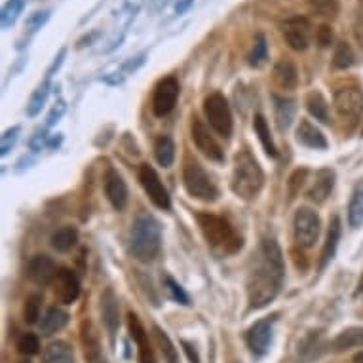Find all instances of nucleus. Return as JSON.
Returning a JSON list of instances; mask_svg holds the SVG:
<instances>
[{
  "mask_svg": "<svg viewBox=\"0 0 363 363\" xmlns=\"http://www.w3.org/2000/svg\"><path fill=\"white\" fill-rule=\"evenodd\" d=\"M286 278L284 253L276 240H262L253 267L247 276V301L253 310H261L272 303Z\"/></svg>",
  "mask_w": 363,
  "mask_h": 363,
  "instance_id": "nucleus-1",
  "label": "nucleus"
},
{
  "mask_svg": "<svg viewBox=\"0 0 363 363\" xmlns=\"http://www.w3.org/2000/svg\"><path fill=\"white\" fill-rule=\"evenodd\" d=\"M162 228L150 213H139L130 230V253L139 262H152L160 255Z\"/></svg>",
  "mask_w": 363,
  "mask_h": 363,
  "instance_id": "nucleus-2",
  "label": "nucleus"
},
{
  "mask_svg": "<svg viewBox=\"0 0 363 363\" xmlns=\"http://www.w3.org/2000/svg\"><path fill=\"white\" fill-rule=\"evenodd\" d=\"M230 186H233L234 194L245 202H251L261 194L262 186H264V172L250 150H240L238 155L234 156Z\"/></svg>",
  "mask_w": 363,
  "mask_h": 363,
  "instance_id": "nucleus-3",
  "label": "nucleus"
},
{
  "mask_svg": "<svg viewBox=\"0 0 363 363\" xmlns=\"http://www.w3.org/2000/svg\"><path fill=\"white\" fill-rule=\"evenodd\" d=\"M196 220L203 238L208 240L211 247L220 250L223 253H228V255L242 250L244 242L238 234L234 233V228L226 219H223L219 215L209 213V211H200V213H196Z\"/></svg>",
  "mask_w": 363,
  "mask_h": 363,
  "instance_id": "nucleus-4",
  "label": "nucleus"
},
{
  "mask_svg": "<svg viewBox=\"0 0 363 363\" xmlns=\"http://www.w3.org/2000/svg\"><path fill=\"white\" fill-rule=\"evenodd\" d=\"M183 186L189 192V196H192L194 200H200V202L211 203L219 198L217 185L211 181V177L203 169L202 164L192 160V158H189L185 162V166H183Z\"/></svg>",
  "mask_w": 363,
  "mask_h": 363,
  "instance_id": "nucleus-5",
  "label": "nucleus"
},
{
  "mask_svg": "<svg viewBox=\"0 0 363 363\" xmlns=\"http://www.w3.org/2000/svg\"><path fill=\"white\" fill-rule=\"evenodd\" d=\"M203 114L217 135L223 139H230L234 128L233 111L223 94H211L203 99Z\"/></svg>",
  "mask_w": 363,
  "mask_h": 363,
  "instance_id": "nucleus-6",
  "label": "nucleus"
},
{
  "mask_svg": "<svg viewBox=\"0 0 363 363\" xmlns=\"http://www.w3.org/2000/svg\"><path fill=\"white\" fill-rule=\"evenodd\" d=\"M333 108L348 128H356L363 116V91L356 86L340 88L335 91Z\"/></svg>",
  "mask_w": 363,
  "mask_h": 363,
  "instance_id": "nucleus-7",
  "label": "nucleus"
},
{
  "mask_svg": "<svg viewBox=\"0 0 363 363\" xmlns=\"http://www.w3.org/2000/svg\"><path fill=\"white\" fill-rule=\"evenodd\" d=\"M320 230H322V220L314 209L301 208L295 213L293 233H295V242L301 247H312L320 238Z\"/></svg>",
  "mask_w": 363,
  "mask_h": 363,
  "instance_id": "nucleus-8",
  "label": "nucleus"
},
{
  "mask_svg": "<svg viewBox=\"0 0 363 363\" xmlns=\"http://www.w3.org/2000/svg\"><path fill=\"white\" fill-rule=\"evenodd\" d=\"M139 183L147 192V196L150 198V202L155 203L156 208L169 211L172 209V198L167 194V189L162 183L160 175L156 173V169L149 164H143L139 167Z\"/></svg>",
  "mask_w": 363,
  "mask_h": 363,
  "instance_id": "nucleus-9",
  "label": "nucleus"
},
{
  "mask_svg": "<svg viewBox=\"0 0 363 363\" xmlns=\"http://www.w3.org/2000/svg\"><path fill=\"white\" fill-rule=\"evenodd\" d=\"M179 94H181V88H179L177 78H162L160 82L156 84L155 96H152V113H155L158 118L167 116V114L175 108V105H177Z\"/></svg>",
  "mask_w": 363,
  "mask_h": 363,
  "instance_id": "nucleus-10",
  "label": "nucleus"
},
{
  "mask_svg": "<svg viewBox=\"0 0 363 363\" xmlns=\"http://www.w3.org/2000/svg\"><path fill=\"white\" fill-rule=\"evenodd\" d=\"M281 35L286 38L287 46L295 52H304L308 48L310 36H312V23L308 18L293 16L281 23Z\"/></svg>",
  "mask_w": 363,
  "mask_h": 363,
  "instance_id": "nucleus-11",
  "label": "nucleus"
},
{
  "mask_svg": "<svg viewBox=\"0 0 363 363\" xmlns=\"http://www.w3.org/2000/svg\"><path fill=\"white\" fill-rule=\"evenodd\" d=\"M191 138L194 141V145L198 147V150L202 152L206 158L213 162H225V152L220 149V145L215 141V138L211 135V131L202 120L198 116H192L191 122Z\"/></svg>",
  "mask_w": 363,
  "mask_h": 363,
  "instance_id": "nucleus-12",
  "label": "nucleus"
},
{
  "mask_svg": "<svg viewBox=\"0 0 363 363\" xmlns=\"http://www.w3.org/2000/svg\"><path fill=\"white\" fill-rule=\"evenodd\" d=\"M276 315H268L255 322L247 329L245 333V342L250 346V350L255 356H264L268 352V346L272 342V331H274Z\"/></svg>",
  "mask_w": 363,
  "mask_h": 363,
  "instance_id": "nucleus-13",
  "label": "nucleus"
},
{
  "mask_svg": "<svg viewBox=\"0 0 363 363\" xmlns=\"http://www.w3.org/2000/svg\"><path fill=\"white\" fill-rule=\"evenodd\" d=\"M52 286H54V297L57 303L72 304L80 297V280L71 268H60Z\"/></svg>",
  "mask_w": 363,
  "mask_h": 363,
  "instance_id": "nucleus-14",
  "label": "nucleus"
},
{
  "mask_svg": "<svg viewBox=\"0 0 363 363\" xmlns=\"http://www.w3.org/2000/svg\"><path fill=\"white\" fill-rule=\"evenodd\" d=\"M103 186H105V194H107V200L111 202L116 211H124L125 206H128V185L122 179L116 169H107L105 177H103Z\"/></svg>",
  "mask_w": 363,
  "mask_h": 363,
  "instance_id": "nucleus-15",
  "label": "nucleus"
},
{
  "mask_svg": "<svg viewBox=\"0 0 363 363\" xmlns=\"http://www.w3.org/2000/svg\"><path fill=\"white\" fill-rule=\"evenodd\" d=\"M128 329H130V337L138 345L139 363H156V356L152 346H150L149 333L145 331L143 323L138 318V314H133V312L128 314Z\"/></svg>",
  "mask_w": 363,
  "mask_h": 363,
  "instance_id": "nucleus-16",
  "label": "nucleus"
},
{
  "mask_svg": "<svg viewBox=\"0 0 363 363\" xmlns=\"http://www.w3.org/2000/svg\"><path fill=\"white\" fill-rule=\"evenodd\" d=\"M57 270L60 268L55 267L52 257L35 255L27 264V278L36 286H50V284H54Z\"/></svg>",
  "mask_w": 363,
  "mask_h": 363,
  "instance_id": "nucleus-17",
  "label": "nucleus"
},
{
  "mask_svg": "<svg viewBox=\"0 0 363 363\" xmlns=\"http://www.w3.org/2000/svg\"><path fill=\"white\" fill-rule=\"evenodd\" d=\"M80 340H82L84 357L88 363H107L101 350V340L99 333L89 320H84L80 325Z\"/></svg>",
  "mask_w": 363,
  "mask_h": 363,
  "instance_id": "nucleus-18",
  "label": "nucleus"
},
{
  "mask_svg": "<svg viewBox=\"0 0 363 363\" xmlns=\"http://www.w3.org/2000/svg\"><path fill=\"white\" fill-rule=\"evenodd\" d=\"M101 314H103V323L107 328L111 339L116 337V331L120 328V304L116 293L108 287L101 295Z\"/></svg>",
  "mask_w": 363,
  "mask_h": 363,
  "instance_id": "nucleus-19",
  "label": "nucleus"
},
{
  "mask_svg": "<svg viewBox=\"0 0 363 363\" xmlns=\"http://www.w3.org/2000/svg\"><path fill=\"white\" fill-rule=\"evenodd\" d=\"M335 186V172L333 169H329V167H323L320 172L315 173V181L314 185L310 186L308 192H306V196H308L310 202L314 203H323L331 196V192H333Z\"/></svg>",
  "mask_w": 363,
  "mask_h": 363,
  "instance_id": "nucleus-20",
  "label": "nucleus"
},
{
  "mask_svg": "<svg viewBox=\"0 0 363 363\" xmlns=\"http://www.w3.org/2000/svg\"><path fill=\"white\" fill-rule=\"evenodd\" d=\"M297 141L308 149L325 150L328 149V139L320 128H315L310 120H301L297 125Z\"/></svg>",
  "mask_w": 363,
  "mask_h": 363,
  "instance_id": "nucleus-21",
  "label": "nucleus"
},
{
  "mask_svg": "<svg viewBox=\"0 0 363 363\" xmlns=\"http://www.w3.org/2000/svg\"><path fill=\"white\" fill-rule=\"evenodd\" d=\"M272 78H274V84L280 89H295L298 84V71L297 65L289 60H281L274 65V71H272Z\"/></svg>",
  "mask_w": 363,
  "mask_h": 363,
  "instance_id": "nucleus-22",
  "label": "nucleus"
},
{
  "mask_svg": "<svg viewBox=\"0 0 363 363\" xmlns=\"http://www.w3.org/2000/svg\"><path fill=\"white\" fill-rule=\"evenodd\" d=\"M340 233H342V226H340L339 217H333L331 223H329L328 236H325V244H323L322 250V259H320V270L328 267L329 262L333 261L335 253H337V247H339Z\"/></svg>",
  "mask_w": 363,
  "mask_h": 363,
  "instance_id": "nucleus-23",
  "label": "nucleus"
},
{
  "mask_svg": "<svg viewBox=\"0 0 363 363\" xmlns=\"http://www.w3.org/2000/svg\"><path fill=\"white\" fill-rule=\"evenodd\" d=\"M274 99V116H276V125L278 130L286 131L289 125H291L293 118H295V113H297V105L293 101L291 97H284L274 94L272 96Z\"/></svg>",
  "mask_w": 363,
  "mask_h": 363,
  "instance_id": "nucleus-24",
  "label": "nucleus"
},
{
  "mask_svg": "<svg viewBox=\"0 0 363 363\" xmlns=\"http://www.w3.org/2000/svg\"><path fill=\"white\" fill-rule=\"evenodd\" d=\"M67 323H69V314H67L65 310L57 308V306H52V308H48L46 315L42 318L40 331L42 335L50 337V335L61 331V329L65 328Z\"/></svg>",
  "mask_w": 363,
  "mask_h": 363,
  "instance_id": "nucleus-25",
  "label": "nucleus"
},
{
  "mask_svg": "<svg viewBox=\"0 0 363 363\" xmlns=\"http://www.w3.org/2000/svg\"><path fill=\"white\" fill-rule=\"evenodd\" d=\"M42 363H74L72 348L67 345V342H63V340L52 342V345L46 346V350H44Z\"/></svg>",
  "mask_w": 363,
  "mask_h": 363,
  "instance_id": "nucleus-26",
  "label": "nucleus"
},
{
  "mask_svg": "<svg viewBox=\"0 0 363 363\" xmlns=\"http://www.w3.org/2000/svg\"><path fill=\"white\" fill-rule=\"evenodd\" d=\"M52 247L60 253H67L71 251L78 242V230L74 226H61L52 234Z\"/></svg>",
  "mask_w": 363,
  "mask_h": 363,
  "instance_id": "nucleus-27",
  "label": "nucleus"
},
{
  "mask_svg": "<svg viewBox=\"0 0 363 363\" xmlns=\"http://www.w3.org/2000/svg\"><path fill=\"white\" fill-rule=\"evenodd\" d=\"M253 130H255L257 138L261 141L264 152H267L270 158H276V156H278V149H276L274 139L270 135V128H268L267 118H264L262 114H255V118H253Z\"/></svg>",
  "mask_w": 363,
  "mask_h": 363,
  "instance_id": "nucleus-28",
  "label": "nucleus"
},
{
  "mask_svg": "<svg viewBox=\"0 0 363 363\" xmlns=\"http://www.w3.org/2000/svg\"><path fill=\"white\" fill-rule=\"evenodd\" d=\"M155 156L156 162L162 167H172L173 162H175V143H173V139L167 138V135H160L156 139Z\"/></svg>",
  "mask_w": 363,
  "mask_h": 363,
  "instance_id": "nucleus-29",
  "label": "nucleus"
},
{
  "mask_svg": "<svg viewBox=\"0 0 363 363\" xmlns=\"http://www.w3.org/2000/svg\"><path fill=\"white\" fill-rule=\"evenodd\" d=\"M348 223L352 228H359L363 225V181L357 183L352 192L350 206H348Z\"/></svg>",
  "mask_w": 363,
  "mask_h": 363,
  "instance_id": "nucleus-30",
  "label": "nucleus"
},
{
  "mask_svg": "<svg viewBox=\"0 0 363 363\" xmlns=\"http://www.w3.org/2000/svg\"><path fill=\"white\" fill-rule=\"evenodd\" d=\"M356 346H363V328H352L346 329L333 340L335 352H345Z\"/></svg>",
  "mask_w": 363,
  "mask_h": 363,
  "instance_id": "nucleus-31",
  "label": "nucleus"
},
{
  "mask_svg": "<svg viewBox=\"0 0 363 363\" xmlns=\"http://www.w3.org/2000/svg\"><path fill=\"white\" fill-rule=\"evenodd\" d=\"M306 108L315 120H320L323 124H329V105L320 91H312V94L306 96Z\"/></svg>",
  "mask_w": 363,
  "mask_h": 363,
  "instance_id": "nucleus-32",
  "label": "nucleus"
},
{
  "mask_svg": "<svg viewBox=\"0 0 363 363\" xmlns=\"http://www.w3.org/2000/svg\"><path fill=\"white\" fill-rule=\"evenodd\" d=\"M50 78L52 77L44 78V82H42L40 86L35 89V94L30 96V101H29V105H27V114H29V116H36V114L42 111V107L46 105V101H48L50 89H52V82H50Z\"/></svg>",
  "mask_w": 363,
  "mask_h": 363,
  "instance_id": "nucleus-33",
  "label": "nucleus"
},
{
  "mask_svg": "<svg viewBox=\"0 0 363 363\" xmlns=\"http://www.w3.org/2000/svg\"><path fill=\"white\" fill-rule=\"evenodd\" d=\"M152 333H155V339H156V345L160 348L162 356L166 359L167 363H179V354H177V348L173 346L172 339L167 337V333L164 329H160L158 325L152 328Z\"/></svg>",
  "mask_w": 363,
  "mask_h": 363,
  "instance_id": "nucleus-34",
  "label": "nucleus"
},
{
  "mask_svg": "<svg viewBox=\"0 0 363 363\" xmlns=\"http://www.w3.org/2000/svg\"><path fill=\"white\" fill-rule=\"evenodd\" d=\"M310 12L320 16V18L333 19L339 16L340 2L339 0H308Z\"/></svg>",
  "mask_w": 363,
  "mask_h": 363,
  "instance_id": "nucleus-35",
  "label": "nucleus"
},
{
  "mask_svg": "<svg viewBox=\"0 0 363 363\" xmlns=\"http://www.w3.org/2000/svg\"><path fill=\"white\" fill-rule=\"evenodd\" d=\"M356 61V55H354V50L348 42H339L335 46V54H333V67L339 69V71H345V69H350Z\"/></svg>",
  "mask_w": 363,
  "mask_h": 363,
  "instance_id": "nucleus-36",
  "label": "nucleus"
},
{
  "mask_svg": "<svg viewBox=\"0 0 363 363\" xmlns=\"http://www.w3.org/2000/svg\"><path fill=\"white\" fill-rule=\"evenodd\" d=\"M25 0H8L4 8H2V27L4 29H10L16 25V21L19 19V16L23 13Z\"/></svg>",
  "mask_w": 363,
  "mask_h": 363,
  "instance_id": "nucleus-37",
  "label": "nucleus"
},
{
  "mask_svg": "<svg viewBox=\"0 0 363 363\" xmlns=\"http://www.w3.org/2000/svg\"><path fill=\"white\" fill-rule=\"evenodd\" d=\"M42 303H44V298H42L40 293H33V295L27 297L23 306L25 322L30 323V325L38 322V318H40V312H42Z\"/></svg>",
  "mask_w": 363,
  "mask_h": 363,
  "instance_id": "nucleus-38",
  "label": "nucleus"
},
{
  "mask_svg": "<svg viewBox=\"0 0 363 363\" xmlns=\"http://www.w3.org/2000/svg\"><path fill=\"white\" fill-rule=\"evenodd\" d=\"M268 60V44H267V38L262 33L255 36V44H253V50H251V55H250V63L253 67H261L264 61Z\"/></svg>",
  "mask_w": 363,
  "mask_h": 363,
  "instance_id": "nucleus-39",
  "label": "nucleus"
},
{
  "mask_svg": "<svg viewBox=\"0 0 363 363\" xmlns=\"http://www.w3.org/2000/svg\"><path fill=\"white\" fill-rule=\"evenodd\" d=\"M50 18H52V10H36V12L30 13L29 18H27V21H25V29H27L29 35H35V33H38L44 25L48 23Z\"/></svg>",
  "mask_w": 363,
  "mask_h": 363,
  "instance_id": "nucleus-40",
  "label": "nucleus"
},
{
  "mask_svg": "<svg viewBox=\"0 0 363 363\" xmlns=\"http://www.w3.org/2000/svg\"><path fill=\"white\" fill-rule=\"evenodd\" d=\"M306 175H308V169L306 167H298L291 173V177L287 181V191H289V200H295L297 194L301 192V186L304 185L306 181Z\"/></svg>",
  "mask_w": 363,
  "mask_h": 363,
  "instance_id": "nucleus-41",
  "label": "nucleus"
},
{
  "mask_svg": "<svg viewBox=\"0 0 363 363\" xmlns=\"http://www.w3.org/2000/svg\"><path fill=\"white\" fill-rule=\"evenodd\" d=\"M18 350L19 354L23 356H35L40 350V342H38V337L33 333L21 335V339L18 340Z\"/></svg>",
  "mask_w": 363,
  "mask_h": 363,
  "instance_id": "nucleus-42",
  "label": "nucleus"
},
{
  "mask_svg": "<svg viewBox=\"0 0 363 363\" xmlns=\"http://www.w3.org/2000/svg\"><path fill=\"white\" fill-rule=\"evenodd\" d=\"M164 281H166L167 293L172 295V298L175 301V303L185 304V306H189V304H191V298H189V295H186L185 289L179 286L177 281L173 280L172 276H166V280H164Z\"/></svg>",
  "mask_w": 363,
  "mask_h": 363,
  "instance_id": "nucleus-43",
  "label": "nucleus"
},
{
  "mask_svg": "<svg viewBox=\"0 0 363 363\" xmlns=\"http://www.w3.org/2000/svg\"><path fill=\"white\" fill-rule=\"evenodd\" d=\"M315 42H318L320 48H329L333 44V30H331L329 25H320L315 29Z\"/></svg>",
  "mask_w": 363,
  "mask_h": 363,
  "instance_id": "nucleus-44",
  "label": "nucleus"
},
{
  "mask_svg": "<svg viewBox=\"0 0 363 363\" xmlns=\"http://www.w3.org/2000/svg\"><path fill=\"white\" fill-rule=\"evenodd\" d=\"M19 131H21L19 125H13L12 130L4 131V135H2V156H6L12 150V147L16 145V141L19 138Z\"/></svg>",
  "mask_w": 363,
  "mask_h": 363,
  "instance_id": "nucleus-45",
  "label": "nucleus"
},
{
  "mask_svg": "<svg viewBox=\"0 0 363 363\" xmlns=\"http://www.w3.org/2000/svg\"><path fill=\"white\" fill-rule=\"evenodd\" d=\"M145 61H147V54H139V55H135V57H131V60H128L124 63V65H122V74H133V72L135 71H139V69H141V67L145 65Z\"/></svg>",
  "mask_w": 363,
  "mask_h": 363,
  "instance_id": "nucleus-46",
  "label": "nucleus"
},
{
  "mask_svg": "<svg viewBox=\"0 0 363 363\" xmlns=\"http://www.w3.org/2000/svg\"><path fill=\"white\" fill-rule=\"evenodd\" d=\"M145 0H124V12L128 13V18L133 19L138 16V12L143 6Z\"/></svg>",
  "mask_w": 363,
  "mask_h": 363,
  "instance_id": "nucleus-47",
  "label": "nucleus"
},
{
  "mask_svg": "<svg viewBox=\"0 0 363 363\" xmlns=\"http://www.w3.org/2000/svg\"><path fill=\"white\" fill-rule=\"evenodd\" d=\"M63 113H65V101H57L55 103V107L52 108V113H50L48 116V128L50 125H54L55 122H60V118L63 116Z\"/></svg>",
  "mask_w": 363,
  "mask_h": 363,
  "instance_id": "nucleus-48",
  "label": "nucleus"
},
{
  "mask_svg": "<svg viewBox=\"0 0 363 363\" xmlns=\"http://www.w3.org/2000/svg\"><path fill=\"white\" fill-rule=\"evenodd\" d=\"M181 346H183V350H185L186 357H189V362L191 363H200V356H198L196 348L191 345V342H186V340H181Z\"/></svg>",
  "mask_w": 363,
  "mask_h": 363,
  "instance_id": "nucleus-49",
  "label": "nucleus"
},
{
  "mask_svg": "<svg viewBox=\"0 0 363 363\" xmlns=\"http://www.w3.org/2000/svg\"><path fill=\"white\" fill-rule=\"evenodd\" d=\"M65 57H67V48H61L60 54L55 55V60H54V63H52V67L48 69V74H46V77H54V72L57 71L61 65H63Z\"/></svg>",
  "mask_w": 363,
  "mask_h": 363,
  "instance_id": "nucleus-50",
  "label": "nucleus"
},
{
  "mask_svg": "<svg viewBox=\"0 0 363 363\" xmlns=\"http://www.w3.org/2000/svg\"><path fill=\"white\" fill-rule=\"evenodd\" d=\"M291 255H293V261H295V267L298 268V270H306L308 268V259H306V255L304 253H301V251L297 250H293L291 251Z\"/></svg>",
  "mask_w": 363,
  "mask_h": 363,
  "instance_id": "nucleus-51",
  "label": "nucleus"
},
{
  "mask_svg": "<svg viewBox=\"0 0 363 363\" xmlns=\"http://www.w3.org/2000/svg\"><path fill=\"white\" fill-rule=\"evenodd\" d=\"M99 36H101V33H99V30H94V33H89V35L82 36V38L78 40L77 48H86V46H91V42L97 40Z\"/></svg>",
  "mask_w": 363,
  "mask_h": 363,
  "instance_id": "nucleus-52",
  "label": "nucleus"
},
{
  "mask_svg": "<svg viewBox=\"0 0 363 363\" xmlns=\"http://www.w3.org/2000/svg\"><path fill=\"white\" fill-rule=\"evenodd\" d=\"M194 6V0H179L177 4H175V13H186L191 8Z\"/></svg>",
  "mask_w": 363,
  "mask_h": 363,
  "instance_id": "nucleus-53",
  "label": "nucleus"
},
{
  "mask_svg": "<svg viewBox=\"0 0 363 363\" xmlns=\"http://www.w3.org/2000/svg\"><path fill=\"white\" fill-rule=\"evenodd\" d=\"M354 363H363V352H359V354L354 356Z\"/></svg>",
  "mask_w": 363,
  "mask_h": 363,
  "instance_id": "nucleus-54",
  "label": "nucleus"
},
{
  "mask_svg": "<svg viewBox=\"0 0 363 363\" xmlns=\"http://www.w3.org/2000/svg\"><path fill=\"white\" fill-rule=\"evenodd\" d=\"M357 293H363V276L359 278V284H357Z\"/></svg>",
  "mask_w": 363,
  "mask_h": 363,
  "instance_id": "nucleus-55",
  "label": "nucleus"
},
{
  "mask_svg": "<svg viewBox=\"0 0 363 363\" xmlns=\"http://www.w3.org/2000/svg\"><path fill=\"white\" fill-rule=\"evenodd\" d=\"M357 38H359V40H363V33H362V35H359V36H357Z\"/></svg>",
  "mask_w": 363,
  "mask_h": 363,
  "instance_id": "nucleus-56",
  "label": "nucleus"
},
{
  "mask_svg": "<svg viewBox=\"0 0 363 363\" xmlns=\"http://www.w3.org/2000/svg\"><path fill=\"white\" fill-rule=\"evenodd\" d=\"M19 363H30V362H19Z\"/></svg>",
  "mask_w": 363,
  "mask_h": 363,
  "instance_id": "nucleus-57",
  "label": "nucleus"
}]
</instances>
